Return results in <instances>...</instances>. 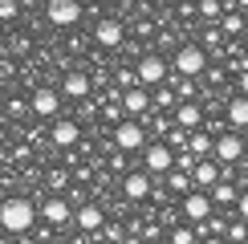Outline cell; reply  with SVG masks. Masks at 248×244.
<instances>
[{
  "label": "cell",
  "instance_id": "6da1fadb",
  "mask_svg": "<svg viewBox=\"0 0 248 244\" xmlns=\"http://www.w3.org/2000/svg\"><path fill=\"white\" fill-rule=\"evenodd\" d=\"M37 220L41 212L29 196H8L0 203V232H8V236H25L29 228H37Z\"/></svg>",
  "mask_w": 248,
  "mask_h": 244
},
{
  "label": "cell",
  "instance_id": "7a4b0ae2",
  "mask_svg": "<svg viewBox=\"0 0 248 244\" xmlns=\"http://www.w3.org/2000/svg\"><path fill=\"white\" fill-rule=\"evenodd\" d=\"M171 69L179 77H203L212 69V53L200 45V41H183V45L175 49V57H171Z\"/></svg>",
  "mask_w": 248,
  "mask_h": 244
},
{
  "label": "cell",
  "instance_id": "3957f363",
  "mask_svg": "<svg viewBox=\"0 0 248 244\" xmlns=\"http://www.w3.org/2000/svg\"><path fill=\"white\" fill-rule=\"evenodd\" d=\"M147 142H151V135H147V122H139V118H122L118 126H114V147L118 151H126V155H134V151H147Z\"/></svg>",
  "mask_w": 248,
  "mask_h": 244
},
{
  "label": "cell",
  "instance_id": "277c9868",
  "mask_svg": "<svg viewBox=\"0 0 248 244\" xmlns=\"http://www.w3.org/2000/svg\"><path fill=\"white\" fill-rule=\"evenodd\" d=\"M134 74H139L142 86H163V81L171 77V65H167V57L163 53H155V49H147V53H139V61H134Z\"/></svg>",
  "mask_w": 248,
  "mask_h": 244
},
{
  "label": "cell",
  "instance_id": "5b68a950",
  "mask_svg": "<svg viewBox=\"0 0 248 244\" xmlns=\"http://www.w3.org/2000/svg\"><path fill=\"white\" fill-rule=\"evenodd\" d=\"M142 167H147L155 179H163L167 171H175V147L167 138H151L147 151H142Z\"/></svg>",
  "mask_w": 248,
  "mask_h": 244
},
{
  "label": "cell",
  "instance_id": "8992f818",
  "mask_svg": "<svg viewBox=\"0 0 248 244\" xmlns=\"http://www.w3.org/2000/svg\"><path fill=\"white\" fill-rule=\"evenodd\" d=\"M155 183H159V179H155L147 167H130L126 175H122V196H126L130 203H142V199L155 196Z\"/></svg>",
  "mask_w": 248,
  "mask_h": 244
},
{
  "label": "cell",
  "instance_id": "52a82bcc",
  "mask_svg": "<svg viewBox=\"0 0 248 244\" xmlns=\"http://www.w3.org/2000/svg\"><path fill=\"white\" fill-rule=\"evenodd\" d=\"M37 212H41V220L49 224V228H65V224H74V203H69V196H45L37 203Z\"/></svg>",
  "mask_w": 248,
  "mask_h": 244
},
{
  "label": "cell",
  "instance_id": "ba28073f",
  "mask_svg": "<svg viewBox=\"0 0 248 244\" xmlns=\"http://www.w3.org/2000/svg\"><path fill=\"white\" fill-rule=\"evenodd\" d=\"M29 110H33V118H61V90L53 86H37L33 94H29Z\"/></svg>",
  "mask_w": 248,
  "mask_h": 244
},
{
  "label": "cell",
  "instance_id": "9c48e42d",
  "mask_svg": "<svg viewBox=\"0 0 248 244\" xmlns=\"http://www.w3.org/2000/svg\"><path fill=\"white\" fill-rule=\"evenodd\" d=\"M151 110H155V98H151L147 86H130V90H122V114H126V118L147 122Z\"/></svg>",
  "mask_w": 248,
  "mask_h": 244
},
{
  "label": "cell",
  "instance_id": "30bf717a",
  "mask_svg": "<svg viewBox=\"0 0 248 244\" xmlns=\"http://www.w3.org/2000/svg\"><path fill=\"white\" fill-rule=\"evenodd\" d=\"M220 167H232V163H240L244 159V138H240V130H220L216 135V155H212Z\"/></svg>",
  "mask_w": 248,
  "mask_h": 244
},
{
  "label": "cell",
  "instance_id": "8fae6325",
  "mask_svg": "<svg viewBox=\"0 0 248 244\" xmlns=\"http://www.w3.org/2000/svg\"><path fill=\"white\" fill-rule=\"evenodd\" d=\"M45 20L53 29H74L81 20V0H49L45 4Z\"/></svg>",
  "mask_w": 248,
  "mask_h": 244
},
{
  "label": "cell",
  "instance_id": "7c38bea8",
  "mask_svg": "<svg viewBox=\"0 0 248 244\" xmlns=\"http://www.w3.org/2000/svg\"><path fill=\"white\" fill-rule=\"evenodd\" d=\"M212 216H216L212 191H187V196H183V220L187 224H208Z\"/></svg>",
  "mask_w": 248,
  "mask_h": 244
},
{
  "label": "cell",
  "instance_id": "4fadbf2b",
  "mask_svg": "<svg viewBox=\"0 0 248 244\" xmlns=\"http://www.w3.org/2000/svg\"><path fill=\"white\" fill-rule=\"evenodd\" d=\"M49 142L53 147H61V151H74V147H81V122L78 118H53V126H49Z\"/></svg>",
  "mask_w": 248,
  "mask_h": 244
},
{
  "label": "cell",
  "instance_id": "5bb4252c",
  "mask_svg": "<svg viewBox=\"0 0 248 244\" xmlns=\"http://www.w3.org/2000/svg\"><path fill=\"white\" fill-rule=\"evenodd\" d=\"M90 94H94V77H90L86 69H69V74L61 77V98H69V102H90Z\"/></svg>",
  "mask_w": 248,
  "mask_h": 244
},
{
  "label": "cell",
  "instance_id": "9a60e30c",
  "mask_svg": "<svg viewBox=\"0 0 248 244\" xmlns=\"http://www.w3.org/2000/svg\"><path fill=\"white\" fill-rule=\"evenodd\" d=\"M74 224H78V232H102L106 228V208H102L98 199H86V203H78V212H74Z\"/></svg>",
  "mask_w": 248,
  "mask_h": 244
},
{
  "label": "cell",
  "instance_id": "2e32d148",
  "mask_svg": "<svg viewBox=\"0 0 248 244\" xmlns=\"http://www.w3.org/2000/svg\"><path fill=\"white\" fill-rule=\"evenodd\" d=\"M94 41L102 49H118L122 41H126V25H122L118 16H98V25H94Z\"/></svg>",
  "mask_w": 248,
  "mask_h": 244
},
{
  "label": "cell",
  "instance_id": "e0dca14e",
  "mask_svg": "<svg viewBox=\"0 0 248 244\" xmlns=\"http://www.w3.org/2000/svg\"><path fill=\"white\" fill-rule=\"evenodd\" d=\"M175 126H183V130H203V126H208L203 102H179V106H175Z\"/></svg>",
  "mask_w": 248,
  "mask_h": 244
},
{
  "label": "cell",
  "instance_id": "ac0fdd59",
  "mask_svg": "<svg viewBox=\"0 0 248 244\" xmlns=\"http://www.w3.org/2000/svg\"><path fill=\"white\" fill-rule=\"evenodd\" d=\"M224 122H228V130H248V94H228Z\"/></svg>",
  "mask_w": 248,
  "mask_h": 244
},
{
  "label": "cell",
  "instance_id": "d6986e66",
  "mask_svg": "<svg viewBox=\"0 0 248 244\" xmlns=\"http://www.w3.org/2000/svg\"><path fill=\"white\" fill-rule=\"evenodd\" d=\"M220 175H224V167L216 159H200L195 171H191V183H195V191H212L216 183H220Z\"/></svg>",
  "mask_w": 248,
  "mask_h": 244
},
{
  "label": "cell",
  "instance_id": "ffe728a7",
  "mask_svg": "<svg viewBox=\"0 0 248 244\" xmlns=\"http://www.w3.org/2000/svg\"><path fill=\"white\" fill-rule=\"evenodd\" d=\"M236 199H240V183H236V179H220L212 187V203H216V208L228 212V208H236Z\"/></svg>",
  "mask_w": 248,
  "mask_h": 244
},
{
  "label": "cell",
  "instance_id": "44dd1931",
  "mask_svg": "<svg viewBox=\"0 0 248 244\" xmlns=\"http://www.w3.org/2000/svg\"><path fill=\"white\" fill-rule=\"evenodd\" d=\"M187 151H191L195 159H212V155H216V135H212L208 126H203V130H191V138H187Z\"/></svg>",
  "mask_w": 248,
  "mask_h": 244
},
{
  "label": "cell",
  "instance_id": "7402d4cb",
  "mask_svg": "<svg viewBox=\"0 0 248 244\" xmlns=\"http://www.w3.org/2000/svg\"><path fill=\"white\" fill-rule=\"evenodd\" d=\"M163 187H167V196H187V191H195V183H191V175H187V171H179V167H175V171H167V175H163Z\"/></svg>",
  "mask_w": 248,
  "mask_h": 244
},
{
  "label": "cell",
  "instance_id": "603a6c76",
  "mask_svg": "<svg viewBox=\"0 0 248 244\" xmlns=\"http://www.w3.org/2000/svg\"><path fill=\"white\" fill-rule=\"evenodd\" d=\"M220 29H224V37H228V41H240V33H248V20H244L240 8H228V13L220 16Z\"/></svg>",
  "mask_w": 248,
  "mask_h": 244
},
{
  "label": "cell",
  "instance_id": "cb8c5ba5",
  "mask_svg": "<svg viewBox=\"0 0 248 244\" xmlns=\"http://www.w3.org/2000/svg\"><path fill=\"white\" fill-rule=\"evenodd\" d=\"M155 110H167V114H175V106H179V94L171 90V81H163V86H155Z\"/></svg>",
  "mask_w": 248,
  "mask_h": 244
},
{
  "label": "cell",
  "instance_id": "d4e9b609",
  "mask_svg": "<svg viewBox=\"0 0 248 244\" xmlns=\"http://www.w3.org/2000/svg\"><path fill=\"white\" fill-rule=\"evenodd\" d=\"M195 13H200V20H208V25H216L228 8H224V0H195Z\"/></svg>",
  "mask_w": 248,
  "mask_h": 244
},
{
  "label": "cell",
  "instance_id": "484cf974",
  "mask_svg": "<svg viewBox=\"0 0 248 244\" xmlns=\"http://www.w3.org/2000/svg\"><path fill=\"white\" fill-rule=\"evenodd\" d=\"M167 244H200V232H195V224H175L167 232Z\"/></svg>",
  "mask_w": 248,
  "mask_h": 244
},
{
  "label": "cell",
  "instance_id": "4316f807",
  "mask_svg": "<svg viewBox=\"0 0 248 244\" xmlns=\"http://www.w3.org/2000/svg\"><path fill=\"white\" fill-rule=\"evenodd\" d=\"M224 240H228V244H248V220H240V216H232V224H228V232H224Z\"/></svg>",
  "mask_w": 248,
  "mask_h": 244
},
{
  "label": "cell",
  "instance_id": "83f0119b",
  "mask_svg": "<svg viewBox=\"0 0 248 244\" xmlns=\"http://www.w3.org/2000/svg\"><path fill=\"white\" fill-rule=\"evenodd\" d=\"M16 16H20V0H0V29L13 25Z\"/></svg>",
  "mask_w": 248,
  "mask_h": 244
},
{
  "label": "cell",
  "instance_id": "f1b7e54d",
  "mask_svg": "<svg viewBox=\"0 0 248 244\" xmlns=\"http://www.w3.org/2000/svg\"><path fill=\"white\" fill-rule=\"evenodd\" d=\"M126 236H130V232L122 228V224H106V228H102V240H106V244H122Z\"/></svg>",
  "mask_w": 248,
  "mask_h": 244
},
{
  "label": "cell",
  "instance_id": "f546056e",
  "mask_svg": "<svg viewBox=\"0 0 248 244\" xmlns=\"http://www.w3.org/2000/svg\"><path fill=\"white\" fill-rule=\"evenodd\" d=\"M236 216H240V220H248V191H240V199H236Z\"/></svg>",
  "mask_w": 248,
  "mask_h": 244
},
{
  "label": "cell",
  "instance_id": "4dcf8cb0",
  "mask_svg": "<svg viewBox=\"0 0 248 244\" xmlns=\"http://www.w3.org/2000/svg\"><path fill=\"white\" fill-rule=\"evenodd\" d=\"M122 244H147V236H142V232H130V236L122 240Z\"/></svg>",
  "mask_w": 248,
  "mask_h": 244
},
{
  "label": "cell",
  "instance_id": "1f68e13d",
  "mask_svg": "<svg viewBox=\"0 0 248 244\" xmlns=\"http://www.w3.org/2000/svg\"><path fill=\"white\" fill-rule=\"evenodd\" d=\"M228 8H240V13H248V0H224Z\"/></svg>",
  "mask_w": 248,
  "mask_h": 244
},
{
  "label": "cell",
  "instance_id": "d6a6232c",
  "mask_svg": "<svg viewBox=\"0 0 248 244\" xmlns=\"http://www.w3.org/2000/svg\"><path fill=\"white\" fill-rule=\"evenodd\" d=\"M200 244H228V240H224V236H203Z\"/></svg>",
  "mask_w": 248,
  "mask_h": 244
},
{
  "label": "cell",
  "instance_id": "836d02e7",
  "mask_svg": "<svg viewBox=\"0 0 248 244\" xmlns=\"http://www.w3.org/2000/svg\"><path fill=\"white\" fill-rule=\"evenodd\" d=\"M13 244H37V240H33V236H29V232H25V236H16Z\"/></svg>",
  "mask_w": 248,
  "mask_h": 244
},
{
  "label": "cell",
  "instance_id": "e575fe53",
  "mask_svg": "<svg viewBox=\"0 0 248 244\" xmlns=\"http://www.w3.org/2000/svg\"><path fill=\"white\" fill-rule=\"evenodd\" d=\"M0 41H4V29H0Z\"/></svg>",
  "mask_w": 248,
  "mask_h": 244
},
{
  "label": "cell",
  "instance_id": "d590c367",
  "mask_svg": "<svg viewBox=\"0 0 248 244\" xmlns=\"http://www.w3.org/2000/svg\"><path fill=\"white\" fill-rule=\"evenodd\" d=\"M244 65H248V53H244Z\"/></svg>",
  "mask_w": 248,
  "mask_h": 244
},
{
  "label": "cell",
  "instance_id": "8d00e7d4",
  "mask_svg": "<svg viewBox=\"0 0 248 244\" xmlns=\"http://www.w3.org/2000/svg\"><path fill=\"white\" fill-rule=\"evenodd\" d=\"M94 244H106V240H94Z\"/></svg>",
  "mask_w": 248,
  "mask_h": 244
}]
</instances>
